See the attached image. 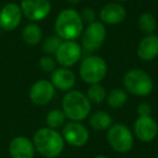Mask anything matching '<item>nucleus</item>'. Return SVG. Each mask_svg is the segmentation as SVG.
<instances>
[{
    "label": "nucleus",
    "instance_id": "6ab92c4d",
    "mask_svg": "<svg viewBox=\"0 0 158 158\" xmlns=\"http://www.w3.org/2000/svg\"><path fill=\"white\" fill-rule=\"evenodd\" d=\"M22 39L28 46H37L42 39V31L39 25L29 23L23 28Z\"/></svg>",
    "mask_w": 158,
    "mask_h": 158
},
{
    "label": "nucleus",
    "instance_id": "c85d7f7f",
    "mask_svg": "<svg viewBox=\"0 0 158 158\" xmlns=\"http://www.w3.org/2000/svg\"><path fill=\"white\" fill-rule=\"evenodd\" d=\"M93 158H108V157H106V156H104V155H97Z\"/></svg>",
    "mask_w": 158,
    "mask_h": 158
},
{
    "label": "nucleus",
    "instance_id": "dca6fc26",
    "mask_svg": "<svg viewBox=\"0 0 158 158\" xmlns=\"http://www.w3.org/2000/svg\"><path fill=\"white\" fill-rule=\"evenodd\" d=\"M138 56L144 62L154 61L158 56V36L148 35L141 39L138 46Z\"/></svg>",
    "mask_w": 158,
    "mask_h": 158
},
{
    "label": "nucleus",
    "instance_id": "4468645a",
    "mask_svg": "<svg viewBox=\"0 0 158 158\" xmlns=\"http://www.w3.org/2000/svg\"><path fill=\"white\" fill-rule=\"evenodd\" d=\"M35 152L33 141L26 136H16L10 142L9 153L12 158H34Z\"/></svg>",
    "mask_w": 158,
    "mask_h": 158
},
{
    "label": "nucleus",
    "instance_id": "2eb2a0df",
    "mask_svg": "<svg viewBox=\"0 0 158 158\" xmlns=\"http://www.w3.org/2000/svg\"><path fill=\"white\" fill-rule=\"evenodd\" d=\"M126 9L119 3L110 2L105 5L100 11V19L106 25H117L126 19Z\"/></svg>",
    "mask_w": 158,
    "mask_h": 158
},
{
    "label": "nucleus",
    "instance_id": "9d476101",
    "mask_svg": "<svg viewBox=\"0 0 158 158\" xmlns=\"http://www.w3.org/2000/svg\"><path fill=\"white\" fill-rule=\"evenodd\" d=\"M23 15L29 21L39 22L51 12L50 0H22L20 6Z\"/></svg>",
    "mask_w": 158,
    "mask_h": 158
},
{
    "label": "nucleus",
    "instance_id": "412c9836",
    "mask_svg": "<svg viewBox=\"0 0 158 158\" xmlns=\"http://www.w3.org/2000/svg\"><path fill=\"white\" fill-rule=\"evenodd\" d=\"M107 104L112 108H120L127 103L128 94L123 89H113L107 94Z\"/></svg>",
    "mask_w": 158,
    "mask_h": 158
},
{
    "label": "nucleus",
    "instance_id": "cd10ccee",
    "mask_svg": "<svg viewBox=\"0 0 158 158\" xmlns=\"http://www.w3.org/2000/svg\"><path fill=\"white\" fill-rule=\"evenodd\" d=\"M68 3H72V5H76V3H79L81 0H66Z\"/></svg>",
    "mask_w": 158,
    "mask_h": 158
},
{
    "label": "nucleus",
    "instance_id": "f03ea898",
    "mask_svg": "<svg viewBox=\"0 0 158 158\" xmlns=\"http://www.w3.org/2000/svg\"><path fill=\"white\" fill-rule=\"evenodd\" d=\"M56 36L62 40H75L84 31V22L80 13L74 9H65L59 13L54 23Z\"/></svg>",
    "mask_w": 158,
    "mask_h": 158
},
{
    "label": "nucleus",
    "instance_id": "b1692460",
    "mask_svg": "<svg viewBox=\"0 0 158 158\" xmlns=\"http://www.w3.org/2000/svg\"><path fill=\"white\" fill-rule=\"evenodd\" d=\"M62 42H63V40L59 36H49L42 42V46H41L42 52L46 55L55 54V52L57 51V49L61 46Z\"/></svg>",
    "mask_w": 158,
    "mask_h": 158
},
{
    "label": "nucleus",
    "instance_id": "39448f33",
    "mask_svg": "<svg viewBox=\"0 0 158 158\" xmlns=\"http://www.w3.org/2000/svg\"><path fill=\"white\" fill-rule=\"evenodd\" d=\"M107 74V64L103 57L98 55H90L82 60L80 67H79V75L85 82L89 85H95L105 78Z\"/></svg>",
    "mask_w": 158,
    "mask_h": 158
},
{
    "label": "nucleus",
    "instance_id": "a211bd4d",
    "mask_svg": "<svg viewBox=\"0 0 158 158\" xmlns=\"http://www.w3.org/2000/svg\"><path fill=\"white\" fill-rule=\"evenodd\" d=\"M89 125L95 131H105L113 125V118L104 110H97L89 116Z\"/></svg>",
    "mask_w": 158,
    "mask_h": 158
},
{
    "label": "nucleus",
    "instance_id": "6e6552de",
    "mask_svg": "<svg viewBox=\"0 0 158 158\" xmlns=\"http://www.w3.org/2000/svg\"><path fill=\"white\" fill-rule=\"evenodd\" d=\"M61 134L64 141L74 147H81L86 145L90 138L88 129L78 121H69L65 123Z\"/></svg>",
    "mask_w": 158,
    "mask_h": 158
},
{
    "label": "nucleus",
    "instance_id": "bb28decb",
    "mask_svg": "<svg viewBox=\"0 0 158 158\" xmlns=\"http://www.w3.org/2000/svg\"><path fill=\"white\" fill-rule=\"evenodd\" d=\"M139 117H145V116H151L152 114V107L148 103H140L136 108Z\"/></svg>",
    "mask_w": 158,
    "mask_h": 158
},
{
    "label": "nucleus",
    "instance_id": "393cba45",
    "mask_svg": "<svg viewBox=\"0 0 158 158\" xmlns=\"http://www.w3.org/2000/svg\"><path fill=\"white\" fill-rule=\"evenodd\" d=\"M39 66L44 73H53L55 70V61L50 55H44L39 60Z\"/></svg>",
    "mask_w": 158,
    "mask_h": 158
},
{
    "label": "nucleus",
    "instance_id": "9b49d317",
    "mask_svg": "<svg viewBox=\"0 0 158 158\" xmlns=\"http://www.w3.org/2000/svg\"><path fill=\"white\" fill-rule=\"evenodd\" d=\"M22 10L16 3L10 2L0 10V28L6 31H14L22 22Z\"/></svg>",
    "mask_w": 158,
    "mask_h": 158
},
{
    "label": "nucleus",
    "instance_id": "4be33fe9",
    "mask_svg": "<svg viewBox=\"0 0 158 158\" xmlns=\"http://www.w3.org/2000/svg\"><path fill=\"white\" fill-rule=\"evenodd\" d=\"M65 120L66 117L64 115L63 110H57V108L50 110L46 117V123L48 126V128H51V129L54 130L63 127L65 125Z\"/></svg>",
    "mask_w": 158,
    "mask_h": 158
},
{
    "label": "nucleus",
    "instance_id": "aec40b11",
    "mask_svg": "<svg viewBox=\"0 0 158 158\" xmlns=\"http://www.w3.org/2000/svg\"><path fill=\"white\" fill-rule=\"evenodd\" d=\"M139 29L144 34L145 36L153 35L156 29V19L152 13L145 12L140 15L138 20Z\"/></svg>",
    "mask_w": 158,
    "mask_h": 158
},
{
    "label": "nucleus",
    "instance_id": "ddd939ff",
    "mask_svg": "<svg viewBox=\"0 0 158 158\" xmlns=\"http://www.w3.org/2000/svg\"><path fill=\"white\" fill-rule=\"evenodd\" d=\"M133 131L141 142L148 143L158 136V125L151 116L139 117L134 123Z\"/></svg>",
    "mask_w": 158,
    "mask_h": 158
},
{
    "label": "nucleus",
    "instance_id": "423d86ee",
    "mask_svg": "<svg viewBox=\"0 0 158 158\" xmlns=\"http://www.w3.org/2000/svg\"><path fill=\"white\" fill-rule=\"evenodd\" d=\"M107 142L115 152L126 154L133 147V134L127 126L123 123L112 125L107 130Z\"/></svg>",
    "mask_w": 158,
    "mask_h": 158
},
{
    "label": "nucleus",
    "instance_id": "f257e3e1",
    "mask_svg": "<svg viewBox=\"0 0 158 158\" xmlns=\"http://www.w3.org/2000/svg\"><path fill=\"white\" fill-rule=\"evenodd\" d=\"M35 149L44 158H56L65 147V141L60 132L51 128H40L33 138Z\"/></svg>",
    "mask_w": 158,
    "mask_h": 158
},
{
    "label": "nucleus",
    "instance_id": "7ed1b4c3",
    "mask_svg": "<svg viewBox=\"0 0 158 158\" xmlns=\"http://www.w3.org/2000/svg\"><path fill=\"white\" fill-rule=\"evenodd\" d=\"M62 110L70 121L80 123L90 115L91 103L81 91L70 90L62 100Z\"/></svg>",
    "mask_w": 158,
    "mask_h": 158
},
{
    "label": "nucleus",
    "instance_id": "20e7f679",
    "mask_svg": "<svg viewBox=\"0 0 158 158\" xmlns=\"http://www.w3.org/2000/svg\"><path fill=\"white\" fill-rule=\"evenodd\" d=\"M123 86L128 92L135 97H146L153 91L154 82L146 72L133 68L126 73L123 77Z\"/></svg>",
    "mask_w": 158,
    "mask_h": 158
},
{
    "label": "nucleus",
    "instance_id": "a878e982",
    "mask_svg": "<svg viewBox=\"0 0 158 158\" xmlns=\"http://www.w3.org/2000/svg\"><path fill=\"white\" fill-rule=\"evenodd\" d=\"M80 16H81L82 22L87 23V24H91V23L95 22V12L91 8H85Z\"/></svg>",
    "mask_w": 158,
    "mask_h": 158
},
{
    "label": "nucleus",
    "instance_id": "0eeeda50",
    "mask_svg": "<svg viewBox=\"0 0 158 158\" xmlns=\"http://www.w3.org/2000/svg\"><path fill=\"white\" fill-rule=\"evenodd\" d=\"M106 38V27L102 22H95L88 24L81 34V46L88 52H94L99 50L104 44Z\"/></svg>",
    "mask_w": 158,
    "mask_h": 158
},
{
    "label": "nucleus",
    "instance_id": "f3484780",
    "mask_svg": "<svg viewBox=\"0 0 158 158\" xmlns=\"http://www.w3.org/2000/svg\"><path fill=\"white\" fill-rule=\"evenodd\" d=\"M75 74L68 68H55L54 72L51 73V84L54 88L61 91H70V89L75 86Z\"/></svg>",
    "mask_w": 158,
    "mask_h": 158
},
{
    "label": "nucleus",
    "instance_id": "f8f14e48",
    "mask_svg": "<svg viewBox=\"0 0 158 158\" xmlns=\"http://www.w3.org/2000/svg\"><path fill=\"white\" fill-rule=\"evenodd\" d=\"M55 88L51 81L48 80H38L34 82L29 90V99L36 105H47L50 103L54 97Z\"/></svg>",
    "mask_w": 158,
    "mask_h": 158
},
{
    "label": "nucleus",
    "instance_id": "c756f323",
    "mask_svg": "<svg viewBox=\"0 0 158 158\" xmlns=\"http://www.w3.org/2000/svg\"><path fill=\"white\" fill-rule=\"evenodd\" d=\"M117 1H119V2H125V1H128V0H117Z\"/></svg>",
    "mask_w": 158,
    "mask_h": 158
},
{
    "label": "nucleus",
    "instance_id": "5701e85b",
    "mask_svg": "<svg viewBox=\"0 0 158 158\" xmlns=\"http://www.w3.org/2000/svg\"><path fill=\"white\" fill-rule=\"evenodd\" d=\"M86 95L90 103L100 104L106 99V91L103 86H101L100 84H95L89 87Z\"/></svg>",
    "mask_w": 158,
    "mask_h": 158
},
{
    "label": "nucleus",
    "instance_id": "1a4fd4ad",
    "mask_svg": "<svg viewBox=\"0 0 158 158\" xmlns=\"http://www.w3.org/2000/svg\"><path fill=\"white\" fill-rule=\"evenodd\" d=\"M81 57V46L73 40H64L55 52V60L64 68L74 66Z\"/></svg>",
    "mask_w": 158,
    "mask_h": 158
}]
</instances>
